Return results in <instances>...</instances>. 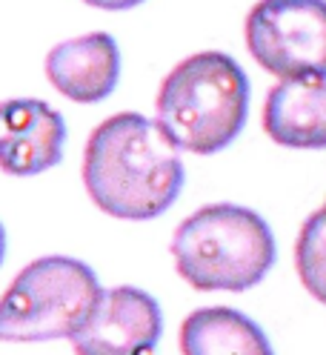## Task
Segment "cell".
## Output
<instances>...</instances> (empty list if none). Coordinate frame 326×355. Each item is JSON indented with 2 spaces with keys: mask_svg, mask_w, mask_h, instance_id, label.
<instances>
[{
  "mask_svg": "<svg viewBox=\"0 0 326 355\" xmlns=\"http://www.w3.org/2000/svg\"><path fill=\"white\" fill-rule=\"evenodd\" d=\"M155 115L178 149L217 155L246 126L249 78L232 55H189L163 78Z\"/></svg>",
  "mask_w": 326,
  "mask_h": 355,
  "instance_id": "obj_2",
  "label": "cell"
},
{
  "mask_svg": "<svg viewBox=\"0 0 326 355\" xmlns=\"http://www.w3.org/2000/svg\"><path fill=\"white\" fill-rule=\"evenodd\" d=\"M181 149L158 121L138 112L106 118L83 152V187L98 209L123 220L163 215L186 181Z\"/></svg>",
  "mask_w": 326,
  "mask_h": 355,
  "instance_id": "obj_1",
  "label": "cell"
},
{
  "mask_svg": "<svg viewBox=\"0 0 326 355\" xmlns=\"http://www.w3.org/2000/svg\"><path fill=\"white\" fill-rule=\"evenodd\" d=\"M83 3H89L95 9H103V12H126L132 6H141L143 0H83Z\"/></svg>",
  "mask_w": 326,
  "mask_h": 355,
  "instance_id": "obj_12",
  "label": "cell"
},
{
  "mask_svg": "<svg viewBox=\"0 0 326 355\" xmlns=\"http://www.w3.org/2000/svg\"><path fill=\"white\" fill-rule=\"evenodd\" d=\"M100 293L89 263L66 255L37 258L17 272L0 298V341H72Z\"/></svg>",
  "mask_w": 326,
  "mask_h": 355,
  "instance_id": "obj_4",
  "label": "cell"
},
{
  "mask_svg": "<svg viewBox=\"0 0 326 355\" xmlns=\"http://www.w3.org/2000/svg\"><path fill=\"white\" fill-rule=\"evenodd\" d=\"M183 355H275L266 332L232 306L194 309L181 324Z\"/></svg>",
  "mask_w": 326,
  "mask_h": 355,
  "instance_id": "obj_10",
  "label": "cell"
},
{
  "mask_svg": "<svg viewBox=\"0 0 326 355\" xmlns=\"http://www.w3.org/2000/svg\"><path fill=\"white\" fill-rule=\"evenodd\" d=\"M3 258H6V230L0 224V263H3Z\"/></svg>",
  "mask_w": 326,
  "mask_h": 355,
  "instance_id": "obj_13",
  "label": "cell"
},
{
  "mask_svg": "<svg viewBox=\"0 0 326 355\" xmlns=\"http://www.w3.org/2000/svg\"><path fill=\"white\" fill-rule=\"evenodd\" d=\"M295 266L307 293L326 304V212H312L300 227L295 243Z\"/></svg>",
  "mask_w": 326,
  "mask_h": 355,
  "instance_id": "obj_11",
  "label": "cell"
},
{
  "mask_svg": "<svg viewBox=\"0 0 326 355\" xmlns=\"http://www.w3.org/2000/svg\"><path fill=\"white\" fill-rule=\"evenodd\" d=\"M323 212H326V204H323Z\"/></svg>",
  "mask_w": 326,
  "mask_h": 355,
  "instance_id": "obj_14",
  "label": "cell"
},
{
  "mask_svg": "<svg viewBox=\"0 0 326 355\" xmlns=\"http://www.w3.org/2000/svg\"><path fill=\"white\" fill-rule=\"evenodd\" d=\"M178 275L201 293H246L275 263V235L255 209L209 204L181 220L172 235Z\"/></svg>",
  "mask_w": 326,
  "mask_h": 355,
  "instance_id": "obj_3",
  "label": "cell"
},
{
  "mask_svg": "<svg viewBox=\"0 0 326 355\" xmlns=\"http://www.w3.org/2000/svg\"><path fill=\"white\" fill-rule=\"evenodd\" d=\"M163 336L161 304L138 286L103 290L72 336L75 355H152Z\"/></svg>",
  "mask_w": 326,
  "mask_h": 355,
  "instance_id": "obj_6",
  "label": "cell"
},
{
  "mask_svg": "<svg viewBox=\"0 0 326 355\" xmlns=\"http://www.w3.org/2000/svg\"><path fill=\"white\" fill-rule=\"evenodd\" d=\"M46 78L63 98L100 103L120 80V49L112 35L89 32L63 40L46 55Z\"/></svg>",
  "mask_w": 326,
  "mask_h": 355,
  "instance_id": "obj_8",
  "label": "cell"
},
{
  "mask_svg": "<svg viewBox=\"0 0 326 355\" xmlns=\"http://www.w3.org/2000/svg\"><path fill=\"white\" fill-rule=\"evenodd\" d=\"M66 121L46 101L0 103V169L15 178L40 175L63 161Z\"/></svg>",
  "mask_w": 326,
  "mask_h": 355,
  "instance_id": "obj_7",
  "label": "cell"
},
{
  "mask_svg": "<svg viewBox=\"0 0 326 355\" xmlns=\"http://www.w3.org/2000/svg\"><path fill=\"white\" fill-rule=\"evenodd\" d=\"M266 135L289 149H326V72L272 86L264 103Z\"/></svg>",
  "mask_w": 326,
  "mask_h": 355,
  "instance_id": "obj_9",
  "label": "cell"
},
{
  "mask_svg": "<svg viewBox=\"0 0 326 355\" xmlns=\"http://www.w3.org/2000/svg\"><path fill=\"white\" fill-rule=\"evenodd\" d=\"M244 32L255 63L280 80L326 72V0H257Z\"/></svg>",
  "mask_w": 326,
  "mask_h": 355,
  "instance_id": "obj_5",
  "label": "cell"
}]
</instances>
